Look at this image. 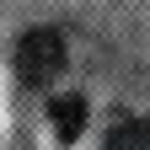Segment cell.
Masks as SVG:
<instances>
[{"instance_id":"6da1fadb","label":"cell","mask_w":150,"mask_h":150,"mask_svg":"<svg viewBox=\"0 0 150 150\" xmlns=\"http://www.w3.org/2000/svg\"><path fill=\"white\" fill-rule=\"evenodd\" d=\"M59 70H64V38L54 27H38V32H27L16 43V75L27 86H48Z\"/></svg>"},{"instance_id":"7a4b0ae2","label":"cell","mask_w":150,"mask_h":150,"mask_svg":"<svg viewBox=\"0 0 150 150\" xmlns=\"http://www.w3.org/2000/svg\"><path fill=\"white\" fill-rule=\"evenodd\" d=\"M48 118H54V134H59V139H75V134L86 129V102H81V97H59Z\"/></svg>"},{"instance_id":"3957f363","label":"cell","mask_w":150,"mask_h":150,"mask_svg":"<svg viewBox=\"0 0 150 150\" xmlns=\"http://www.w3.org/2000/svg\"><path fill=\"white\" fill-rule=\"evenodd\" d=\"M134 150H150V118L134 123Z\"/></svg>"}]
</instances>
